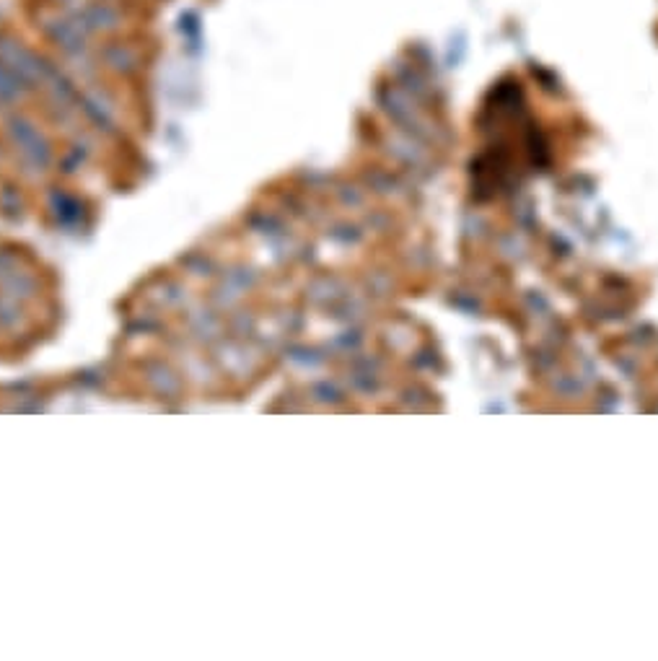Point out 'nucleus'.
<instances>
[{
  "mask_svg": "<svg viewBox=\"0 0 658 661\" xmlns=\"http://www.w3.org/2000/svg\"><path fill=\"white\" fill-rule=\"evenodd\" d=\"M0 63L6 65L13 76L21 78L29 89H42L60 70V65L50 55L34 50L21 34L6 26H0Z\"/></svg>",
  "mask_w": 658,
  "mask_h": 661,
  "instance_id": "f257e3e1",
  "label": "nucleus"
},
{
  "mask_svg": "<svg viewBox=\"0 0 658 661\" xmlns=\"http://www.w3.org/2000/svg\"><path fill=\"white\" fill-rule=\"evenodd\" d=\"M39 32L42 37L55 47L63 58H76L83 52L91 50V34L83 29L81 21L76 19V13L65 11V8L47 6L45 11L39 13Z\"/></svg>",
  "mask_w": 658,
  "mask_h": 661,
  "instance_id": "f03ea898",
  "label": "nucleus"
},
{
  "mask_svg": "<svg viewBox=\"0 0 658 661\" xmlns=\"http://www.w3.org/2000/svg\"><path fill=\"white\" fill-rule=\"evenodd\" d=\"M91 37H117L127 24V11L117 0H83L81 6L70 8Z\"/></svg>",
  "mask_w": 658,
  "mask_h": 661,
  "instance_id": "7ed1b4c3",
  "label": "nucleus"
},
{
  "mask_svg": "<svg viewBox=\"0 0 658 661\" xmlns=\"http://www.w3.org/2000/svg\"><path fill=\"white\" fill-rule=\"evenodd\" d=\"M96 60H99V68H107L114 76H135L143 65L140 58V50L133 42H125V39L107 37L104 45H99L96 50Z\"/></svg>",
  "mask_w": 658,
  "mask_h": 661,
  "instance_id": "20e7f679",
  "label": "nucleus"
},
{
  "mask_svg": "<svg viewBox=\"0 0 658 661\" xmlns=\"http://www.w3.org/2000/svg\"><path fill=\"white\" fill-rule=\"evenodd\" d=\"M29 86H26L21 78H16L6 65L0 63V107H11V104H19L26 94H29Z\"/></svg>",
  "mask_w": 658,
  "mask_h": 661,
  "instance_id": "39448f33",
  "label": "nucleus"
}]
</instances>
